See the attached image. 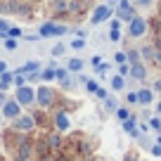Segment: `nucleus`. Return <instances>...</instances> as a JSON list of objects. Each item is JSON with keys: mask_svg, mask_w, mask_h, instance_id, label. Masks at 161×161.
Returning <instances> with one entry per match:
<instances>
[{"mask_svg": "<svg viewBox=\"0 0 161 161\" xmlns=\"http://www.w3.org/2000/svg\"><path fill=\"white\" fill-rule=\"evenodd\" d=\"M36 100H38V104L43 107V109H47V107L55 102V90H52L50 86H40L38 90H36Z\"/></svg>", "mask_w": 161, "mask_h": 161, "instance_id": "nucleus-1", "label": "nucleus"}, {"mask_svg": "<svg viewBox=\"0 0 161 161\" xmlns=\"http://www.w3.org/2000/svg\"><path fill=\"white\" fill-rule=\"evenodd\" d=\"M66 26L64 24H55V21H50V24H43L40 26V36L43 38H55V36H64L66 33Z\"/></svg>", "mask_w": 161, "mask_h": 161, "instance_id": "nucleus-2", "label": "nucleus"}, {"mask_svg": "<svg viewBox=\"0 0 161 161\" xmlns=\"http://www.w3.org/2000/svg\"><path fill=\"white\" fill-rule=\"evenodd\" d=\"M116 17H119L121 21H128V24L133 21V17H135V10H133L130 0H121L119 5H116Z\"/></svg>", "mask_w": 161, "mask_h": 161, "instance_id": "nucleus-3", "label": "nucleus"}, {"mask_svg": "<svg viewBox=\"0 0 161 161\" xmlns=\"http://www.w3.org/2000/svg\"><path fill=\"white\" fill-rule=\"evenodd\" d=\"M128 33L133 36V38H142V36L147 33V21L142 19V17H133V21L128 24Z\"/></svg>", "mask_w": 161, "mask_h": 161, "instance_id": "nucleus-4", "label": "nucleus"}, {"mask_svg": "<svg viewBox=\"0 0 161 161\" xmlns=\"http://www.w3.org/2000/svg\"><path fill=\"white\" fill-rule=\"evenodd\" d=\"M14 100L19 102L21 107H24V104H31V102L36 100V90H33V88H29V86H19V88H17Z\"/></svg>", "mask_w": 161, "mask_h": 161, "instance_id": "nucleus-5", "label": "nucleus"}, {"mask_svg": "<svg viewBox=\"0 0 161 161\" xmlns=\"http://www.w3.org/2000/svg\"><path fill=\"white\" fill-rule=\"evenodd\" d=\"M111 14H114V12H111V7H109V5H97L95 10H92L90 21H92V24H102V21H107Z\"/></svg>", "mask_w": 161, "mask_h": 161, "instance_id": "nucleus-6", "label": "nucleus"}, {"mask_svg": "<svg viewBox=\"0 0 161 161\" xmlns=\"http://www.w3.org/2000/svg\"><path fill=\"white\" fill-rule=\"evenodd\" d=\"M3 116H7V119H17V116H21V104L17 100H7L5 107H3Z\"/></svg>", "mask_w": 161, "mask_h": 161, "instance_id": "nucleus-7", "label": "nucleus"}, {"mask_svg": "<svg viewBox=\"0 0 161 161\" xmlns=\"http://www.w3.org/2000/svg\"><path fill=\"white\" fill-rule=\"evenodd\" d=\"M33 126H36V119H33V116H17V119H14V130L26 133V130H31Z\"/></svg>", "mask_w": 161, "mask_h": 161, "instance_id": "nucleus-8", "label": "nucleus"}, {"mask_svg": "<svg viewBox=\"0 0 161 161\" xmlns=\"http://www.w3.org/2000/svg\"><path fill=\"white\" fill-rule=\"evenodd\" d=\"M130 78H135V80H145V78H147V69H145V64H142V62L130 64Z\"/></svg>", "mask_w": 161, "mask_h": 161, "instance_id": "nucleus-9", "label": "nucleus"}, {"mask_svg": "<svg viewBox=\"0 0 161 161\" xmlns=\"http://www.w3.org/2000/svg\"><path fill=\"white\" fill-rule=\"evenodd\" d=\"M14 74H24V76H31V74H40V62H26L24 66L14 71Z\"/></svg>", "mask_w": 161, "mask_h": 161, "instance_id": "nucleus-10", "label": "nucleus"}, {"mask_svg": "<svg viewBox=\"0 0 161 161\" xmlns=\"http://www.w3.org/2000/svg\"><path fill=\"white\" fill-rule=\"evenodd\" d=\"M55 128L57 130H66V128H69V116H66L64 111H57L55 114Z\"/></svg>", "mask_w": 161, "mask_h": 161, "instance_id": "nucleus-11", "label": "nucleus"}, {"mask_svg": "<svg viewBox=\"0 0 161 161\" xmlns=\"http://www.w3.org/2000/svg\"><path fill=\"white\" fill-rule=\"evenodd\" d=\"M137 100H140V104H152V100H154V90H149V88H142V90H137Z\"/></svg>", "mask_w": 161, "mask_h": 161, "instance_id": "nucleus-12", "label": "nucleus"}, {"mask_svg": "<svg viewBox=\"0 0 161 161\" xmlns=\"http://www.w3.org/2000/svg\"><path fill=\"white\" fill-rule=\"evenodd\" d=\"M123 130H126L130 137H137V135H140V130H137V126H135V116H130L128 121H123Z\"/></svg>", "mask_w": 161, "mask_h": 161, "instance_id": "nucleus-13", "label": "nucleus"}, {"mask_svg": "<svg viewBox=\"0 0 161 161\" xmlns=\"http://www.w3.org/2000/svg\"><path fill=\"white\" fill-rule=\"evenodd\" d=\"M12 83H14V76H12V74H7V71H5V74H0V90H7Z\"/></svg>", "mask_w": 161, "mask_h": 161, "instance_id": "nucleus-14", "label": "nucleus"}, {"mask_svg": "<svg viewBox=\"0 0 161 161\" xmlns=\"http://www.w3.org/2000/svg\"><path fill=\"white\" fill-rule=\"evenodd\" d=\"M40 78L45 80V83H50V80L57 78V71L55 69H43V71H40Z\"/></svg>", "mask_w": 161, "mask_h": 161, "instance_id": "nucleus-15", "label": "nucleus"}, {"mask_svg": "<svg viewBox=\"0 0 161 161\" xmlns=\"http://www.w3.org/2000/svg\"><path fill=\"white\" fill-rule=\"evenodd\" d=\"M123 86H126V80H123V76H111V88L114 90H123Z\"/></svg>", "mask_w": 161, "mask_h": 161, "instance_id": "nucleus-16", "label": "nucleus"}, {"mask_svg": "<svg viewBox=\"0 0 161 161\" xmlns=\"http://www.w3.org/2000/svg\"><path fill=\"white\" fill-rule=\"evenodd\" d=\"M66 69H69V71H80V69H83V62H80V59H69Z\"/></svg>", "mask_w": 161, "mask_h": 161, "instance_id": "nucleus-17", "label": "nucleus"}, {"mask_svg": "<svg viewBox=\"0 0 161 161\" xmlns=\"http://www.w3.org/2000/svg\"><path fill=\"white\" fill-rule=\"evenodd\" d=\"M149 126H152V130L161 133V119H159V116H152V119H149Z\"/></svg>", "mask_w": 161, "mask_h": 161, "instance_id": "nucleus-18", "label": "nucleus"}, {"mask_svg": "<svg viewBox=\"0 0 161 161\" xmlns=\"http://www.w3.org/2000/svg\"><path fill=\"white\" fill-rule=\"evenodd\" d=\"M104 104H107V109H109V111H119V102H116L114 97H107Z\"/></svg>", "mask_w": 161, "mask_h": 161, "instance_id": "nucleus-19", "label": "nucleus"}, {"mask_svg": "<svg viewBox=\"0 0 161 161\" xmlns=\"http://www.w3.org/2000/svg\"><path fill=\"white\" fill-rule=\"evenodd\" d=\"M126 55H128V62H130V64H135V62H140V52H137V50H128L126 52Z\"/></svg>", "mask_w": 161, "mask_h": 161, "instance_id": "nucleus-20", "label": "nucleus"}, {"mask_svg": "<svg viewBox=\"0 0 161 161\" xmlns=\"http://www.w3.org/2000/svg\"><path fill=\"white\" fill-rule=\"evenodd\" d=\"M50 3L57 7V10H66V7L71 5V0H50Z\"/></svg>", "mask_w": 161, "mask_h": 161, "instance_id": "nucleus-21", "label": "nucleus"}, {"mask_svg": "<svg viewBox=\"0 0 161 161\" xmlns=\"http://www.w3.org/2000/svg\"><path fill=\"white\" fill-rule=\"evenodd\" d=\"M107 38H109L111 43H119L121 40V31L119 29H109V36H107Z\"/></svg>", "mask_w": 161, "mask_h": 161, "instance_id": "nucleus-22", "label": "nucleus"}, {"mask_svg": "<svg viewBox=\"0 0 161 161\" xmlns=\"http://www.w3.org/2000/svg\"><path fill=\"white\" fill-rule=\"evenodd\" d=\"M116 116H119L121 121H128V119H130V111H128V109H123V107H119V111H116Z\"/></svg>", "mask_w": 161, "mask_h": 161, "instance_id": "nucleus-23", "label": "nucleus"}, {"mask_svg": "<svg viewBox=\"0 0 161 161\" xmlns=\"http://www.w3.org/2000/svg\"><path fill=\"white\" fill-rule=\"evenodd\" d=\"M21 33H24V31H21V29H19V26H12V29H10V31H7V36H10V38H19V36H21Z\"/></svg>", "mask_w": 161, "mask_h": 161, "instance_id": "nucleus-24", "label": "nucleus"}, {"mask_svg": "<svg viewBox=\"0 0 161 161\" xmlns=\"http://www.w3.org/2000/svg\"><path fill=\"white\" fill-rule=\"evenodd\" d=\"M86 88H88V92H97V90H100L97 80H86Z\"/></svg>", "mask_w": 161, "mask_h": 161, "instance_id": "nucleus-25", "label": "nucleus"}, {"mask_svg": "<svg viewBox=\"0 0 161 161\" xmlns=\"http://www.w3.org/2000/svg\"><path fill=\"white\" fill-rule=\"evenodd\" d=\"M126 102H128V104H140V100H137V92H128V95H126Z\"/></svg>", "mask_w": 161, "mask_h": 161, "instance_id": "nucleus-26", "label": "nucleus"}, {"mask_svg": "<svg viewBox=\"0 0 161 161\" xmlns=\"http://www.w3.org/2000/svg\"><path fill=\"white\" fill-rule=\"evenodd\" d=\"M50 55H52V57H62V55H64V45H55V47L50 50Z\"/></svg>", "mask_w": 161, "mask_h": 161, "instance_id": "nucleus-27", "label": "nucleus"}, {"mask_svg": "<svg viewBox=\"0 0 161 161\" xmlns=\"http://www.w3.org/2000/svg\"><path fill=\"white\" fill-rule=\"evenodd\" d=\"M10 29H12V26L7 24L5 19H0V36H7V31H10Z\"/></svg>", "mask_w": 161, "mask_h": 161, "instance_id": "nucleus-28", "label": "nucleus"}, {"mask_svg": "<svg viewBox=\"0 0 161 161\" xmlns=\"http://www.w3.org/2000/svg\"><path fill=\"white\" fill-rule=\"evenodd\" d=\"M55 71H57V80H64L66 74H69V69H55Z\"/></svg>", "mask_w": 161, "mask_h": 161, "instance_id": "nucleus-29", "label": "nucleus"}, {"mask_svg": "<svg viewBox=\"0 0 161 161\" xmlns=\"http://www.w3.org/2000/svg\"><path fill=\"white\" fill-rule=\"evenodd\" d=\"M83 45H86V40H83V38H76L74 43H71V47H76V50H80Z\"/></svg>", "mask_w": 161, "mask_h": 161, "instance_id": "nucleus-30", "label": "nucleus"}, {"mask_svg": "<svg viewBox=\"0 0 161 161\" xmlns=\"http://www.w3.org/2000/svg\"><path fill=\"white\" fill-rule=\"evenodd\" d=\"M114 59H116V62H119V64H126V59H128V55H126V52H119V55H116V57H114Z\"/></svg>", "mask_w": 161, "mask_h": 161, "instance_id": "nucleus-31", "label": "nucleus"}, {"mask_svg": "<svg viewBox=\"0 0 161 161\" xmlns=\"http://www.w3.org/2000/svg\"><path fill=\"white\" fill-rule=\"evenodd\" d=\"M119 74H121V76H130V66L121 64V66H119Z\"/></svg>", "mask_w": 161, "mask_h": 161, "instance_id": "nucleus-32", "label": "nucleus"}, {"mask_svg": "<svg viewBox=\"0 0 161 161\" xmlns=\"http://www.w3.org/2000/svg\"><path fill=\"white\" fill-rule=\"evenodd\" d=\"M5 47H7V50H14V47H17V40L14 38H7L5 40Z\"/></svg>", "mask_w": 161, "mask_h": 161, "instance_id": "nucleus-33", "label": "nucleus"}, {"mask_svg": "<svg viewBox=\"0 0 161 161\" xmlns=\"http://www.w3.org/2000/svg\"><path fill=\"white\" fill-rule=\"evenodd\" d=\"M152 154H154V156H161V142L152 145Z\"/></svg>", "mask_w": 161, "mask_h": 161, "instance_id": "nucleus-34", "label": "nucleus"}, {"mask_svg": "<svg viewBox=\"0 0 161 161\" xmlns=\"http://www.w3.org/2000/svg\"><path fill=\"white\" fill-rule=\"evenodd\" d=\"M109 71V64H97V74H107Z\"/></svg>", "mask_w": 161, "mask_h": 161, "instance_id": "nucleus-35", "label": "nucleus"}, {"mask_svg": "<svg viewBox=\"0 0 161 161\" xmlns=\"http://www.w3.org/2000/svg\"><path fill=\"white\" fill-rule=\"evenodd\" d=\"M152 90H154V92H161V78H156V80H154V86H152Z\"/></svg>", "mask_w": 161, "mask_h": 161, "instance_id": "nucleus-36", "label": "nucleus"}, {"mask_svg": "<svg viewBox=\"0 0 161 161\" xmlns=\"http://www.w3.org/2000/svg\"><path fill=\"white\" fill-rule=\"evenodd\" d=\"M95 95H97V97H100V100H107V90H104V88H100V90H97V92H95Z\"/></svg>", "mask_w": 161, "mask_h": 161, "instance_id": "nucleus-37", "label": "nucleus"}, {"mask_svg": "<svg viewBox=\"0 0 161 161\" xmlns=\"http://www.w3.org/2000/svg\"><path fill=\"white\" fill-rule=\"evenodd\" d=\"M152 3H154V0H137V5H140V7H149Z\"/></svg>", "mask_w": 161, "mask_h": 161, "instance_id": "nucleus-38", "label": "nucleus"}, {"mask_svg": "<svg viewBox=\"0 0 161 161\" xmlns=\"http://www.w3.org/2000/svg\"><path fill=\"white\" fill-rule=\"evenodd\" d=\"M5 102H7V97H5V92L0 90V107H5Z\"/></svg>", "mask_w": 161, "mask_h": 161, "instance_id": "nucleus-39", "label": "nucleus"}, {"mask_svg": "<svg viewBox=\"0 0 161 161\" xmlns=\"http://www.w3.org/2000/svg\"><path fill=\"white\" fill-rule=\"evenodd\" d=\"M119 3H121V0H107V5H109V7H116Z\"/></svg>", "mask_w": 161, "mask_h": 161, "instance_id": "nucleus-40", "label": "nucleus"}, {"mask_svg": "<svg viewBox=\"0 0 161 161\" xmlns=\"http://www.w3.org/2000/svg\"><path fill=\"white\" fill-rule=\"evenodd\" d=\"M5 71H7V64H5V62H0V74H5Z\"/></svg>", "mask_w": 161, "mask_h": 161, "instance_id": "nucleus-41", "label": "nucleus"}, {"mask_svg": "<svg viewBox=\"0 0 161 161\" xmlns=\"http://www.w3.org/2000/svg\"><path fill=\"white\" fill-rule=\"evenodd\" d=\"M156 114L161 116V102H159V104H156Z\"/></svg>", "mask_w": 161, "mask_h": 161, "instance_id": "nucleus-42", "label": "nucleus"}, {"mask_svg": "<svg viewBox=\"0 0 161 161\" xmlns=\"http://www.w3.org/2000/svg\"><path fill=\"white\" fill-rule=\"evenodd\" d=\"M0 123H3V114H0Z\"/></svg>", "mask_w": 161, "mask_h": 161, "instance_id": "nucleus-43", "label": "nucleus"}, {"mask_svg": "<svg viewBox=\"0 0 161 161\" xmlns=\"http://www.w3.org/2000/svg\"><path fill=\"white\" fill-rule=\"evenodd\" d=\"M159 142H161V137H159Z\"/></svg>", "mask_w": 161, "mask_h": 161, "instance_id": "nucleus-44", "label": "nucleus"}, {"mask_svg": "<svg viewBox=\"0 0 161 161\" xmlns=\"http://www.w3.org/2000/svg\"><path fill=\"white\" fill-rule=\"evenodd\" d=\"M159 3H161V0H159Z\"/></svg>", "mask_w": 161, "mask_h": 161, "instance_id": "nucleus-45", "label": "nucleus"}]
</instances>
